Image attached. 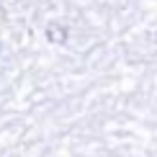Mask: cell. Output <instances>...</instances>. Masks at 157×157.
<instances>
[{
  "label": "cell",
  "instance_id": "cell-1",
  "mask_svg": "<svg viewBox=\"0 0 157 157\" xmlns=\"http://www.w3.org/2000/svg\"><path fill=\"white\" fill-rule=\"evenodd\" d=\"M47 39H49L52 44H67V39H70L67 26H62V23H49V26H47Z\"/></svg>",
  "mask_w": 157,
  "mask_h": 157
}]
</instances>
